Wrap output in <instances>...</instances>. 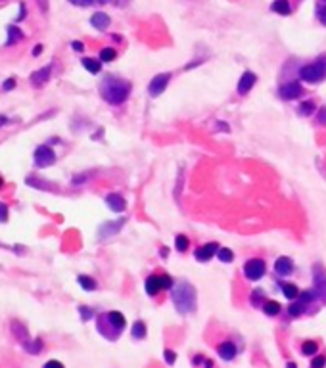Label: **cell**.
I'll return each instance as SVG.
<instances>
[{
	"label": "cell",
	"mask_w": 326,
	"mask_h": 368,
	"mask_svg": "<svg viewBox=\"0 0 326 368\" xmlns=\"http://www.w3.org/2000/svg\"><path fill=\"white\" fill-rule=\"evenodd\" d=\"M188 244H190V242H188V238H186L184 234H178V236L175 238V246H176L178 252H186V250H188Z\"/></svg>",
	"instance_id": "4316f807"
},
{
	"label": "cell",
	"mask_w": 326,
	"mask_h": 368,
	"mask_svg": "<svg viewBox=\"0 0 326 368\" xmlns=\"http://www.w3.org/2000/svg\"><path fill=\"white\" fill-rule=\"evenodd\" d=\"M71 4H75V6H90V4H94L96 0H69Z\"/></svg>",
	"instance_id": "74e56055"
},
{
	"label": "cell",
	"mask_w": 326,
	"mask_h": 368,
	"mask_svg": "<svg viewBox=\"0 0 326 368\" xmlns=\"http://www.w3.org/2000/svg\"><path fill=\"white\" fill-rule=\"evenodd\" d=\"M10 328H12V332H14V336L20 340V342H23V344L27 345L29 344V332H27V328L23 326L22 322L14 321L12 324H10Z\"/></svg>",
	"instance_id": "d6986e66"
},
{
	"label": "cell",
	"mask_w": 326,
	"mask_h": 368,
	"mask_svg": "<svg viewBox=\"0 0 326 368\" xmlns=\"http://www.w3.org/2000/svg\"><path fill=\"white\" fill-rule=\"evenodd\" d=\"M83 66H85V69L90 71L92 75H96V73H100V69H102V62H98V60H94V58H85V60H83Z\"/></svg>",
	"instance_id": "44dd1931"
},
{
	"label": "cell",
	"mask_w": 326,
	"mask_h": 368,
	"mask_svg": "<svg viewBox=\"0 0 326 368\" xmlns=\"http://www.w3.org/2000/svg\"><path fill=\"white\" fill-rule=\"evenodd\" d=\"M79 311H81V317H83V321H87V319H90V317H92V311H90V309L79 307Z\"/></svg>",
	"instance_id": "ab89813d"
},
{
	"label": "cell",
	"mask_w": 326,
	"mask_h": 368,
	"mask_svg": "<svg viewBox=\"0 0 326 368\" xmlns=\"http://www.w3.org/2000/svg\"><path fill=\"white\" fill-rule=\"evenodd\" d=\"M305 309V303H301V301H298V303H294L292 307H290V315L292 317H298V315H301Z\"/></svg>",
	"instance_id": "1f68e13d"
},
{
	"label": "cell",
	"mask_w": 326,
	"mask_h": 368,
	"mask_svg": "<svg viewBox=\"0 0 326 368\" xmlns=\"http://www.w3.org/2000/svg\"><path fill=\"white\" fill-rule=\"evenodd\" d=\"M319 20H321V23L326 25V8L325 10H319Z\"/></svg>",
	"instance_id": "ee69618b"
},
{
	"label": "cell",
	"mask_w": 326,
	"mask_h": 368,
	"mask_svg": "<svg viewBox=\"0 0 326 368\" xmlns=\"http://www.w3.org/2000/svg\"><path fill=\"white\" fill-rule=\"evenodd\" d=\"M321 4H323V6L326 8V0H321Z\"/></svg>",
	"instance_id": "c3c4849f"
},
{
	"label": "cell",
	"mask_w": 326,
	"mask_h": 368,
	"mask_svg": "<svg viewBox=\"0 0 326 368\" xmlns=\"http://www.w3.org/2000/svg\"><path fill=\"white\" fill-rule=\"evenodd\" d=\"M90 25H92L94 29H98V31H106L109 27V16L98 12V14H94V16L90 18Z\"/></svg>",
	"instance_id": "e0dca14e"
},
{
	"label": "cell",
	"mask_w": 326,
	"mask_h": 368,
	"mask_svg": "<svg viewBox=\"0 0 326 368\" xmlns=\"http://www.w3.org/2000/svg\"><path fill=\"white\" fill-rule=\"evenodd\" d=\"M41 347H43V342H41V340H37V342H35V344H31V345L27 344V349H29V351H31V353H33V355H37V353H39V349H41Z\"/></svg>",
	"instance_id": "836d02e7"
},
{
	"label": "cell",
	"mask_w": 326,
	"mask_h": 368,
	"mask_svg": "<svg viewBox=\"0 0 326 368\" xmlns=\"http://www.w3.org/2000/svg\"><path fill=\"white\" fill-rule=\"evenodd\" d=\"M263 311H265L269 317H275V315L280 313V303H276V301H267V303L263 305Z\"/></svg>",
	"instance_id": "cb8c5ba5"
},
{
	"label": "cell",
	"mask_w": 326,
	"mask_h": 368,
	"mask_svg": "<svg viewBox=\"0 0 326 368\" xmlns=\"http://www.w3.org/2000/svg\"><path fill=\"white\" fill-rule=\"evenodd\" d=\"M255 73H251V71H246L244 75H242V79H240L238 83V92L240 94H248V92L253 89V85H255Z\"/></svg>",
	"instance_id": "7c38bea8"
},
{
	"label": "cell",
	"mask_w": 326,
	"mask_h": 368,
	"mask_svg": "<svg viewBox=\"0 0 326 368\" xmlns=\"http://www.w3.org/2000/svg\"><path fill=\"white\" fill-rule=\"evenodd\" d=\"M244 275L248 280H259L265 275V261L261 259H251L244 265Z\"/></svg>",
	"instance_id": "52a82bcc"
},
{
	"label": "cell",
	"mask_w": 326,
	"mask_h": 368,
	"mask_svg": "<svg viewBox=\"0 0 326 368\" xmlns=\"http://www.w3.org/2000/svg\"><path fill=\"white\" fill-rule=\"evenodd\" d=\"M171 298L178 313H192L196 309V292L188 282H176L171 292Z\"/></svg>",
	"instance_id": "7a4b0ae2"
},
{
	"label": "cell",
	"mask_w": 326,
	"mask_h": 368,
	"mask_svg": "<svg viewBox=\"0 0 326 368\" xmlns=\"http://www.w3.org/2000/svg\"><path fill=\"white\" fill-rule=\"evenodd\" d=\"M0 125H2V123H0Z\"/></svg>",
	"instance_id": "816d5d0a"
},
{
	"label": "cell",
	"mask_w": 326,
	"mask_h": 368,
	"mask_svg": "<svg viewBox=\"0 0 326 368\" xmlns=\"http://www.w3.org/2000/svg\"><path fill=\"white\" fill-rule=\"evenodd\" d=\"M125 328V317L117 311L106 313L98 319V332L104 334L108 340H115Z\"/></svg>",
	"instance_id": "3957f363"
},
{
	"label": "cell",
	"mask_w": 326,
	"mask_h": 368,
	"mask_svg": "<svg viewBox=\"0 0 326 368\" xmlns=\"http://www.w3.org/2000/svg\"><path fill=\"white\" fill-rule=\"evenodd\" d=\"M100 92H102V98L108 102V104H113V106H119L123 104L130 94V85L127 81H121L117 77H106L100 85Z\"/></svg>",
	"instance_id": "6da1fadb"
},
{
	"label": "cell",
	"mask_w": 326,
	"mask_h": 368,
	"mask_svg": "<svg viewBox=\"0 0 326 368\" xmlns=\"http://www.w3.org/2000/svg\"><path fill=\"white\" fill-rule=\"evenodd\" d=\"M319 123L326 125V108H323V110H321V115H319Z\"/></svg>",
	"instance_id": "7bdbcfd3"
},
{
	"label": "cell",
	"mask_w": 326,
	"mask_h": 368,
	"mask_svg": "<svg viewBox=\"0 0 326 368\" xmlns=\"http://www.w3.org/2000/svg\"><path fill=\"white\" fill-rule=\"evenodd\" d=\"M217 353H219L221 359H225V361H232V359L236 357V347L230 344V342H225V344L219 345Z\"/></svg>",
	"instance_id": "ac0fdd59"
},
{
	"label": "cell",
	"mask_w": 326,
	"mask_h": 368,
	"mask_svg": "<svg viewBox=\"0 0 326 368\" xmlns=\"http://www.w3.org/2000/svg\"><path fill=\"white\" fill-rule=\"evenodd\" d=\"M37 2H39V6H41V10H43V12H46V10H48V0H37Z\"/></svg>",
	"instance_id": "bcb514c9"
},
{
	"label": "cell",
	"mask_w": 326,
	"mask_h": 368,
	"mask_svg": "<svg viewBox=\"0 0 326 368\" xmlns=\"http://www.w3.org/2000/svg\"><path fill=\"white\" fill-rule=\"evenodd\" d=\"M326 365V357H317L315 361H313V365L311 367L313 368H323Z\"/></svg>",
	"instance_id": "d590c367"
},
{
	"label": "cell",
	"mask_w": 326,
	"mask_h": 368,
	"mask_svg": "<svg viewBox=\"0 0 326 368\" xmlns=\"http://www.w3.org/2000/svg\"><path fill=\"white\" fill-rule=\"evenodd\" d=\"M33 160H35V165H37V167H50V165H54V161H56V154H54V150H52L50 146L43 144V146H39V148L35 150Z\"/></svg>",
	"instance_id": "8992f818"
},
{
	"label": "cell",
	"mask_w": 326,
	"mask_h": 368,
	"mask_svg": "<svg viewBox=\"0 0 326 368\" xmlns=\"http://www.w3.org/2000/svg\"><path fill=\"white\" fill-rule=\"evenodd\" d=\"M25 183L29 184V186H33V188H43V190H54V188L46 186V184H48L46 181H39V179H37V177H33V175H31V177H27V179H25Z\"/></svg>",
	"instance_id": "d4e9b609"
},
{
	"label": "cell",
	"mask_w": 326,
	"mask_h": 368,
	"mask_svg": "<svg viewBox=\"0 0 326 368\" xmlns=\"http://www.w3.org/2000/svg\"><path fill=\"white\" fill-rule=\"evenodd\" d=\"M219 261H223V263H230L232 259H234V253L230 252V250H226V248H219Z\"/></svg>",
	"instance_id": "83f0119b"
},
{
	"label": "cell",
	"mask_w": 326,
	"mask_h": 368,
	"mask_svg": "<svg viewBox=\"0 0 326 368\" xmlns=\"http://www.w3.org/2000/svg\"><path fill=\"white\" fill-rule=\"evenodd\" d=\"M300 77L307 83H319L326 77V64L325 62H315V64L303 66L300 71Z\"/></svg>",
	"instance_id": "277c9868"
},
{
	"label": "cell",
	"mask_w": 326,
	"mask_h": 368,
	"mask_svg": "<svg viewBox=\"0 0 326 368\" xmlns=\"http://www.w3.org/2000/svg\"><path fill=\"white\" fill-rule=\"evenodd\" d=\"M301 94H303V89H301L300 83H286V85L280 87V96L284 100H296Z\"/></svg>",
	"instance_id": "9c48e42d"
},
{
	"label": "cell",
	"mask_w": 326,
	"mask_h": 368,
	"mask_svg": "<svg viewBox=\"0 0 326 368\" xmlns=\"http://www.w3.org/2000/svg\"><path fill=\"white\" fill-rule=\"evenodd\" d=\"M43 368H64V365H62L60 361H48Z\"/></svg>",
	"instance_id": "f35d334b"
},
{
	"label": "cell",
	"mask_w": 326,
	"mask_h": 368,
	"mask_svg": "<svg viewBox=\"0 0 326 368\" xmlns=\"http://www.w3.org/2000/svg\"><path fill=\"white\" fill-rule=\"evenodd\" d=\"M22 37H23L22 31H20L18 27H14V25H12V27H8V43H6V45L10 46V45H14V43H18Z\"/></svg>",
	"instance_id": "603a6c76"
},
{
	"label": "cell",
	"mask_w": 326,
	"mask_h": 368,
	"mask_svg": "<svg viewBox=\"0 0 326 368\" xmlns=\"http://www.w3.org/2000/svg\"><path fill=\"white\" fill-rule=\"evenodd\" d=\"M71 46H73V50H77V52H83V43H79V41H75V43H71Z\"/></svg>",
	"instance_id": "b9f144b4"
},
{
	"label": "cell",
	"mask_w": 326,
	"mask_h": 368,
	"mask_svg": "<svg viewBox=\"0 0 326 368\" xmlns=\"http://www.w3.org/2000/svg\"><path fill=\"white\" fill-rule=\"evenodd\" d=\"M123 223H125V221H123V219H119L117 223H106V225H102V227H100V234H98V236H100V238H108V236L117 234V232H119V229L123 227Z\"/></svg>",
	"instance_id": "2e32d148"
},
{
	"label": "cell",
	"mask_w": 326,
	"mask_h": 368,
	"mask_svg": "<svg viewBox=\"0 0 326 368\" xmlns=\"http://www.w3.org/2000/svg\"><path fill=\"white\" fill-rule=\"evenodd\" d=\"M169 79H171V75H169V73H159V75H155V77L152 79V83H150V87H148L150 96H159L161 92L167 89Z\"/></svg>",
	"instance_id": "ba28073f"
},
{
	"label": "cell",
	"mask_w": 326,
	"mask_h": 368,
	"mask_svg": "<svg viewBox=\"0 0 326 368\" xmlns=\"http://www.w3.org/2000/svg\"><path fill=\"white\" fill-rule=\"evenodd\" d=\"M25 16H27V8H25V4H20V16L16 18V22H22Z\"/></svg>",
	"instance_id": "60d3db41"
},
{
	"label": "cell",
	"mask_w": 326,
	"mask_h": 368,
	"mask_svg": "<svg viewBox=\"0 0 326 368\" xmlns=\"http://www.w3.org/2000/svg\"><path fill=\"white\" fill-rule=\"evenodd\" d=\"M317 344L315 342H305L303 344V355H315L317 353Z\"/></svg>",
	"instance_id": "d6a6232c"
},
{
	"label": "cell",
	"mask_w": 326,
	"mask_h": 368,
	"mask_svg": "<svg viewBox=\"0 0 326 368\" xmlns=\"http://www.w3.org/2000/svg\"><path fill=\"white\" fill-rule=\"evenodd\" d=\"M98 2H102V4H106V2H109V0H98Z\"/></svg>",
	"instance_id": "681fc988"
},
{
	"label": "cell",
	"mask_w": 326,
	"mask_h": 368,
	"mask_svg": "<svg viewBox=\"0 0 326 368\" xmlns=\"http://www.w3.org/2000/svg\"><path fill=\"white\" fill-rule=\"evenodd\" d=\"M144 336H146V326H144V322H136L134 328H132V338L140 340V338H144Z\"/></svg>",
	"instance_id": "f546056e"
},
{
	"label": "cell",
	"mask_w": 326,
	"mask_h": 368,
	"mask_svg": "<svg viewBox=\"0 0 326 368\" xmlns=\"http://www.w3.org/2000/svg\"><path fill=\"white\" fill-rule=\"evenodd\" d=\"M273 12H276V14H280V16H288L290 14V4H288V0H275L273 2Z\"/></svg>",
	"instance_id": "ffe728a7"
},
{
	"label": "cell",
	"mask_w": 326,
	"mask_h": 368,
	"mask_svg": "<svg viewBox=\"0 0 326 368\" xmlns=\"http://www.w3.org/2000/svg\"><path fill=\"white\" fill-rule=\"evenodd\" d=\"M280 288H282V292H284V296L288 299H298L300 298V290H298V286H294V284H280Z\"/></svg>",
	"instance_id": "7402d4cb"
},
{
	"label": "cell",
	"mask_w": 326,
	"mask_h": 368,
	"mask_svg": "<svg viewBox=\"0 0 326 368\" xmlns=\"http://www.w3.org/2000/svg\"><path fill=\"white\" fill-rule=\"evenodd\" d=\"M106 204H108L109 209L115 211V213H123L125 207H127L125 200H123V196H119V194H109L108 198H106Z\"/></svg>",
	"instance_id": "4fadbf2b"
},
{
	"label": "cell",
	"mask_w": 326,
	"mask_h": 368,
	"mask_svg": "<svg viewBox=\"0 0 326 368\" xmlns=\"http://www.w3.org/2000/svg\"><path fill=\"white\" fill-rule=\"evenodd\" d=\"M115 56H117V52H115L113 48H104V50L100 52V62H113Z\"/></svg>",
	"instance_id": "f1b7e54d"
},
{
	"label": "cell",
	"mask_w": 326,
	"mask_h": 368,
	"mask_svg": "<svg viewBox=\"0 0 326 368\" xmlns=\"http://www.w3.org/2000/svg\"><path fill=\"white\" fill-rule=\"evenodd\" d=\"M79 284H81V288L87 290V292L96 290V282H94L90 276H79Z\"/></svg>",
	"instance_id": "484cf974"
},
{
	"label": "cell",
	"mask_w": 326,
	"mask_h": 368,
	"mask_svg": "<svg viewBox=\"0 0 326 368\" xmlns=\"http://www.w3.org/2000/svg\"><path fill=\"white\" fill-rule=\"evenodd\" d=\"M165 359H167V363H173V361H175L173 351H165Z\"/></svg>",
	"instance_id": "f6af8a7d"
},
{
	"label": "cell",
	"mask_w": 326,
	"mask_h": 368,
	"mask_svg": "<svg viewBox=\"0 0 326 368\" xmlns=\"http://www.w3.org/2000/svg\"><path fill=\"white\" fill-rule=\"evenodd\" d=\"M2 184H4V183H2V179H0V188H2Z\"/></svg>",
	"instance_id": "f907efd6"
},
{
	"label": "cell",
	"mask_w": 326,
	"mask_h": 368,
	"mask_svg": "<svg viewBox=\"0 0 326 368\" xmlns=\"http://www.w3.org/2000/svg\"><path fill=\"white\" fill-rule=\"evenodd\" d=\"M14 87H16V81H14V79H6V81L2 83V89H4V91H12Z\"/></svg>",
	"instance_id": "8d00e7d4"
},
{
	"label": "cell",
	"mask_w": 326,
	"mask_h": 368,
	"mask_svg": "<svg viewBox=\"0 0 326 368\" xmlns=\"http://www.w3.org/2000/svg\"><path fill=\"white\" fill-rule=\"evenodd\" d=\"M275 271H276L278 276H288L294 271V265H292V261L288 257H278L276 263H275Z\"/></svg>",
	"instance_id": "9a60e30c"
},
{
	"label": "cell",
	"mask_w": 326,
	"mask_h": 368,
	"mask_svg": "<svg viewBox=\"0 0 326 368\" xmlns=\"http://www.w3.org/2000/svg\"><path fill=\"white\" fill-rule=\"evenodd\" d=\"M171 286H173V280H171V276L167 275H159V276L152 275L146 278V292H148V296H155L161 290H167Z\"/></svg>",
	"instance_id": "5b68a950"
},
{
	"label": "cell",
	"mask_w": 326,
	"mask_h": 368,
	"mask_svg": "<svg viewBox=\"0 0 326 368\" xmlns=\"http://www.w3.org/2000/svg\"><path fill=\"white\" fill-rule=\"evenodd\" d=\"M219 252V246L217 244H207V246H201L198 252H196V259L198 261H209L215 253Z\"/></svg>",
	"instance_id": "5bb4252c"
},
{
	"label": "cell",
	"mask_w": 326,
	"mask_h": 368,
	"mask_svg": "<svg viewBox=\"0 0 326 368\" xmlns=\"http://www.w3.org/2000/svg\"><path fill=\"white\" fill-rule=\"evenodd\" d=\"M315 290L321 299H326V275L321 267H315Z\"/></svg>",
	"instance_id": "30bf717a"
},
{
	"label": "cell",
	"mask_w": 326,
	"mask_h": 368,
	"mask_svg": "<svg viewBox=\"0 0 326 368\" xmlns=\"http://www.w3.org/2000/svg\"><path fill=\"white\" fill-rule=\"evenodd\" d=\"M43 52V45H37L35 48H33V56H39Z\"/></svg>",
	"instance_id": "7dc6e473"
},
{
	"label": "cell",
	"mask_w": 326,
	"mask_h": 368,
	"mask_svg": "<svg viewBox=\"0 0 326 368\" xmlns=\"http://www.w3.org/2000/svg\"><path fill=\"white\" fill-rule=\"evenodd\" d=\"M6 221H8V207L0 204V223H6Z\"/></svg>",
	"instance_id": "e575fe53"
},
{
	"label": "cell",
	"mask_w": 326,
	"mask_h": 368,
	"mask_svg": "<svg viewBox=\"0 0 326 368\" xmlns=\"http://www.w3.org/2000/svg\"><path fill=\"white\" fill-rule=\"evenodd\" d=\"M50 73H52V66H46V68L39 69V71H35L33 75H31V85L33 87H43L44 83L50 79Z\"/></svg>",
	"instance_id": "8fae6325"
},
{
	"label": "cell",
	"mask_w": 326,
	"mask_h": 368,
	"mask_svg": "<svg viewBox=\"0 0 326 368\" xmlns=\"http://www.w3.org/2000/svg\"><path fill=\"white\" fill-rule=\"evenodd\" d=\"M300 114H301V115L315 114V104H313V102H303V104L300 106Z\"/></svg>",
	"instance_id": "4dcf8cb0"
}]
</instances>
